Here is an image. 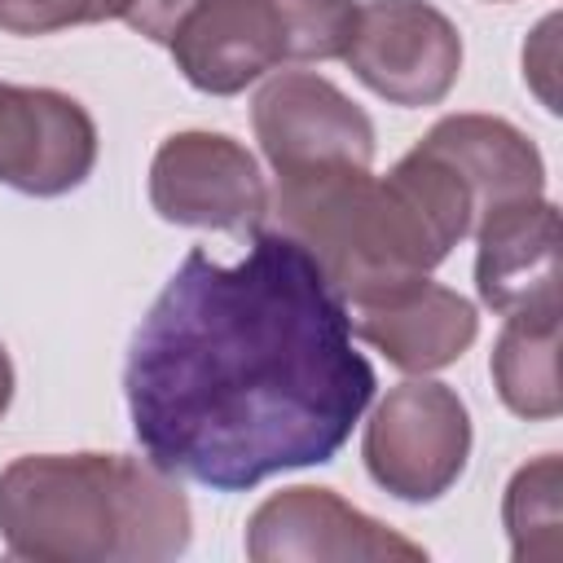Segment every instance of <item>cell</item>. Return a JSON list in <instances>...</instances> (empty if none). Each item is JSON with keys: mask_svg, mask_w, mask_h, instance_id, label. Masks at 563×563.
Here are the masks:
<instances>
[{"mask_svg": "<svg viewBox=\"0 0 563 563\" xmlns=\"http://www.w3.org/2000/svg\"><path fill=\"white\" fill-rule=\"evenodd\" d=\"M141 453L216 493L330 462L374 365L352 347L343 295L286 233H255L238 264L194 246L141 317L123 369Z\"/></svg>", "mask_w": 563, "mask_h": 563, "instance_id": "1", "label": "cell"}, {"mask_svg": "<svg viewBox=\"0 0 563 563\" xmlns=\"http://www.w3.org/2000/svg\"><path fill=\"white\" fill-rule=\"evenodd\" d=\"M268 216L277 233L317 260L343 303H365L427 277L475 229L466 185L422 145L387 176L352 163L286 172L277 176Z\"/></svg>", "mask_w": 563, "mask_h": 563, "instance_id": "2", "label": "cell"}, {"mask_svg": "<svg viewBox=\"0 0 563 563\" xmlns=\"http://www.w3.org/2000/svg\"><path fill=\"white\" fill-rule=\"evenodd\" d=\"M0 537L31 563H163L194 537L172 471L123 453H26L0 471Z\"/></svg>", "mask_w": 563, "mask_h": 563, "instance_id": "3", "label": "cell"}, {"mask_svg": "<svg viewBox=\"0 0 563 563\" xmlns=\"http://www.w3.org/2000/svg\"><path fill=\"white\" fill-rule=\"evenodd\" d=\"M356 9V0H198L167 48L198 92L233 97L282 62L343 57Z\"/></svg>", "mask_w": 563, "mask_h": 563, "instance_id": "4", "label": "cell"}, {"mask_svg": "<svg viewBox=\"0 0 563 563\" xmlns=\"http://www.w3.org/2000/svg\"><path fill=\"white\" fill-rule=\"evenodd\" d=\"M361 457L383 493L400 501H435L466 471L471 413L444 383H400L365 422Z\"/></svg>", "mask_w": 563, "mask_h": 563, "instance_id": "5", "label": "cell"}, {"mask_svg": "<svg viewBox=\"0 0 563 563\" xmlns=\"http://www.w3.org/2000/svg\"><path fill=\"white\" fill-rule=\"evenodd\" d=\"M343 62L391 106H435L457 84L462 35L427 0H369L356 9Z\"/></svg>", "mask_w": 563, "mask_h": 563, "instance_id": "6", "label": "cell"}, {"mask_svg": "<svg viewBox=\"0 0 563 563\" xmlns=\"http://www.w3.org/2000/svg\"><path fill=\"white\" fill-rule=\"evenodd\" d=\"M251 123L277 176L312 172V167H343V163L352 167L374 163L369 114L312 70L273 75L251 101Z\"/></svg>", "mask_w": 563, "mask_h": 563, "instance_id": "7", "label": "cell"}, {"mask_svg": "<svg viewBox=\"0 0 563 563\" xmlns=\"http://www.w3.org/2000/svg\"><path fill=\"white\" fill-rule=\"evenodd\" d=\"M150 202L189 229H260L268 185L255 154L224 132H176L150 163Z\"/></svg>", "mask_w": 563, "mask_h": 563, "instance_id": "8", "label": "cell"}, {"mask_svg": "<svg viewBox=\"0 0 563 563\" xmlns=\"http://www.w3.org/2000/svg\"><path fill=\"white\" fill-rule=\"evenodd\" d=\"M246 554L255 563H422L427 550L365 510L347 506L334 488H282L246 523Z\"/></svg>", "mask_w": 563, "mask_h": 563, "instance_id": "9", "label": "cell"}, {"mask_svg": "<svg viewBox=\"0 0 563 563\" xmlns=\"http://www.w3.org/2000/svg\"><path fill=\"white\" fill-rule=\"evenodd\" d=\"M97 167L92 114L57 88L0 84V185L57 198L79 189Z\"/></svg>", "mask_w": 563, "mask_h": 563, "instance_id": "10", "label": "cell"}, {"mask_svg": "<svg viewBox=\"0 0 563 563\" xmlns=\"http://www.w3.org/2000/svg\"><path fill=\"white\" fill-rule=\"evenodd\" d=\"M352 334L378 347L405 374H431L453 365L479 334L475 303L457 290L413 277L378 299L352 303Z\"/></svg>", "mask_w": 563, "mask_h": 563, "instance_id": "11", "label": "cell"}, {"mask_svg": "<svg viewBox=\"0 0 563 563\" xmlns=\"http://www.w3.org/2000/svg\"><path fill=\"white\" fill-rule=\"evenodd\" d=\"M475 290L493 312L559 308V207L523 198L475 224Z\"/></svg>", "mask_w": 563, "mask_h": 563, "instance_id": "12", "label": "cell"}, {"mask_svg": "<svg viewBox=\"0 0 563 563\" xmlns=\"http://www.w3.org/2000/svg\"><path fill=\"white\" fill-rule=\"evenodd\" d=\"M418 145L431 150L466 185V194L475 202V224L497 207L545 194V163H541L537 145L506 119L449 114Z\"/></svg>", "mask_w": 563, "mask_h": 563, "instance_id": "13", "label": "cell"}, {"mask_svg": "<svg viewBox=\"0 0 563 563\" xmlns=\"http://www.w3.org/2000/svg\"><path fill=\"white\" fill-rule=\"evenodd\" d=\"M493 383L510 413L528 422L559 418V308L506 312L493 343Z\"/></svg>", "mask_w": 563, "mask_h": 563, "instance_id": "14", "label": "cell"}, {"mask_svg": "<svg viewBox=\"0 0 563 563\" xmlns=\"http://www.w3.org/2000/svg\"><path fill=\"white\" fill-rule=\"evenodd\" d=\"M501 519L510 532L515 563H559L563 559V466L559 453H541L519 466L501 497Z\"/></svg>", "mask_w": 563, "mask_h": 563, "instance_id": "15", "label": "cell"}, {"mask_svg": "<svg viewBox=\"0 0 563 563\" xmlns=\"http://www.w3.org/2000/svg\"><path fill=\"white\" fill-rule=\"evenodd\" d=\"M132 0H0V31L9 35H53L66 26L123 18Z\"/></svg>", "mask_w": 563, "mask_h": 563, "instance_id": "16", "label": "cell"}, {"mask_svg": "<svg viewBox=\"0 0 563 563\" xmlns=\"http://www.w3.org/2000/svg\"><path fill=\"white\" fill-rule=\"evenodd\" d=\"M194 4H198V0H132L128 13H123V22H128L132 31H141L145 40H154V44L167 48L172 31L180 26V18H185Z\"/></svg>", "mask_w": 563, "mask_h": 563, "instance_id": "17", "label": "cell"}, {"mask_svg": "<svg viewBox=\"0 0 563 563\" xmlns=\"http://www.w3.org/2000/svg\"><path fill=\"white\" fill-rule=\"evenodd\" d=\"M554 31H559V13H550V18L537 26V35L523 44V79L537 88V97H541L550 110H559V106H554V84H550V75H554Z\"/></svg>", "mask_w": 563, "mask_h": 563, "instance_id": "18", "label": "cell"}, {"mask_svg": "<svg viewBox=\"0 0 563 563\" xmlns=\"http://www.w3.org/2000/svg\"><path fill=\"white\" fill-rule=\"evenodd\" d=\"M9 400H13V365H9V352L0 343V413L9 409Z\"/></svg>", "mask_w": 563, "mask_h": 563, "instance_id": "19", "label": "cell"}]
</instances>
